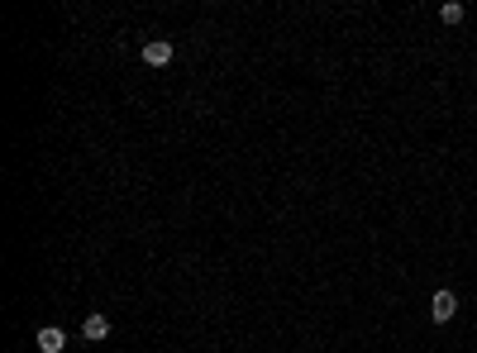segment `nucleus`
Returning a JSON list of instances; mask_svg holds the SVG:
<instances>
[{"mask_svg": "<svg viewBox=\"0 0 477 353\" xmlns=\"http://www.w3.org/2000/svg\"><path fill=\"white\" fill-rule=\"evenodd\" d=\"M454 315H458V296H454L449 287L434 291V301H429V320H434V325H449Z\"/></svg>", "mask_w": 477, "mask_h": 353, "instance_id": "nucleus-1", "label": "nucleus"}, {"mask_svg": "<svg viewBox=\"0 0 477 353\" xmlns=\"http://www.w3.org/2000/svg\"><path fill=\"white\" fill-rule=\"evenodd\" d=\"M143 63L148 67H167L172 63V43H167V38H148V43H143Z\"/></svg>", "mask_w": 477, "mask_h": 353, "instance_id": "nucleus-2", "label": "nucleus"}, {"mask_svg": "<svg viewBox=\"0 0 477 353\" xmlns=\"http://www.w3.org/2000/svg\"><path fill=\"white\" fill-rule=\"evenodd\" d=\"M63 349H67V334L58 330V325L38 330V353H63Z\"/></svg>", "mask_w": 477, "mask_h": 353, "instance_id": "nucleus-3", "label": "nucleus"}, {"mask_svg": "<svg viewBox=\"0 0 477 353\" xmlns=\"http://www.w3.org/2000/svg\"><path fill=\"white\" fill-rule=\"evenodd\" d=\"M81 334L86 339H105L110 334V320H105V315H86V320H81Z\"/></svg>", "mask_w": 477, "mask_h": 353, "instance_id": "nucleus-4", "label": "nucleus"}, {"mask_svg": "<svg viewBox=\"0 0 477 353\" xmlns=\"http://www.w3.org/2000/svg\"><path fill=\"white\" fill-rule=\"evenodd\" d=\"M439 19H444V24H458V19H463V5H458V0L439 5Z\"/></svg>", "mask_w": 477, "mask_h": 353, "instance_id": "nucleus-5", "label": "nucleus"}]
</instances>
